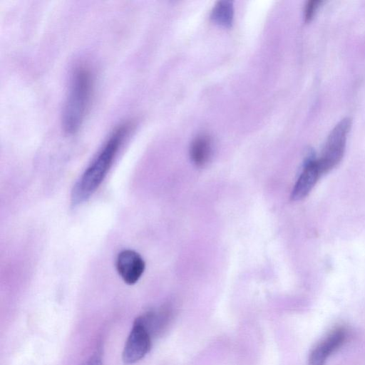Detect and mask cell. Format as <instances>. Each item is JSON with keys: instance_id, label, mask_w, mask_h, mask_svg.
Returning <instances> with one entry per match:
<instances>
[{"instance_id": "6", "label": "cell", "mask_w": 365, "mask_h": 365, "mask_svg": "<svg viewBox=\"0 0 365 365\" xmlns=\"http://www.w3.org/2000/svg\"><path fill=\"white\" fill-rule=\"evenodd\" d=\"M321 175L317 158L313 154L309 155L304 160L302 170L292 190V200L298 201L306 197Z\"/></svg>"}, {"instance_id": "3", "label": "cell", "mask_w": 365, "mask_h": 365, "mask_svg": "<svg viewBox=\"0 0 365 365\" xmlns=\"http://www.w3.org/2000/svg\"><path fill=\"white\" fill-rule=\"evenodd\" d=\"M351 126V119H341L330 131L327 138L317 163L322 175L335 168L341 160L346 144L347 135Z\"/></svg>"}, {"instance_id": "9", "label": "cell", "mask_w": 365, "mask_h": 365, "mask_svg": "<svg viewBox=\"0 0 365 365\" xmlns=\"http://www.w3.org/2000/svg\"><path fill=\"white\" fill-rule=\"evenodd\" d=\"M212 13L213 18L221 24H230L232 20V6L228 1L218 2V4L216 5Z\"/></svg>"}, {"instance_id": "7", "label": "cell", "mask_w": 365, "mask_h": 365, "mask_svg": "<svg viewBox=\"0 0 365 365\" xmlns=\"http://www.w3.org/2000/svg\"><path fill=\"white\" fill-rule=\"evenodd\" d=\"M346 337L347 331L344 327L332 330L313 349L309 356V365H324L328 356L344 344Z\"/></svg>"}, {"instance_id": "10", "label": "cell", "mask_w": 365, "mask_h": 365, "mask_svg": "<svg viewBox=\"0 0 365 365\" xmlns=\"http://www.w3.org/2000/svg\"><path fill=\"white\" fill-rule=\"evenodd\" d=\"M321 3V0H309L306 3L304 8V18L306 21H309L313 18Z\"/></svg>"}, {"instance_id": "1", "label": "cell", "mask_w": 365, "mask_h": 365, "mask_svg": "<svg viewBox=\"0 0 365 365\" xmlns=\"http://www.w3.org/2000/svg\"><path fill=\"white\" fill-rule=\"evenodd\" d=\"M130 130V124L117 127L76 181L71 191L73 206L86 201L99 187L111 168Z\"/></svg>"}, {"instance_id": "4", "label": "cell", "mask_w": 365, "mask_h": 365, "mask_svg": "<svg viewBox=\"0 0 365 365\" xmlns=\"http://www.w3.org/2000/svg\"><path fill=\"white\" fill-rule=\"evenodd\" d=\"M153 336L140 317L134 321L123 351V360L127 364L142 359L151 348Z\"/></svg>"}, {"instance_id": "2", "label": "cell", "mask_w": 365, "mask_h": 365, "mask_svg": "<svg viewBox=\"0 0 365 365\" xmlns=\"http://www.w3.org/2000/svg\"><path fill=\"white\" fill-rule=\"evenodd\" d=\"M92 88L89 70L83 66L78 68L73 75L63 110V125L68 133H76L82 125L89 107Z\"/></svg>"}, {"instance_id": "11", "label": "cell", "mask_w": 365, "mask_h": 365, "mask_svg": "<svg viewBox=\"0 0 365 365\" xmlns=\"http://www.w3.org/2000/svg\"><path fill=\"white\" fill-rule=\"evenodd\" d=\"M81 365H102V355L99 350L96 351L86 361Z\"/></svg>"}, {"instance_id": "5", "label": "cell", "mask_w": 365, "mask_h": 365, "mask_svg": "<svg viewBox=\"0 0 365 365\" xmlns=\"http://www.w3.org/2000/svg\"><path fill=\"white\" fill-rule=\"evenodd\" d=\"M116 269L125 283L132 285L141 277L145 268L143 258L133 250L120 252L115 262Z\"/></svg>"}, {"instance_id": "8", "label": "cell", "mask_w": 365, "mask_h": 365, "mask_svg": "<svg viewBox=\"0 0 365 365\" xmlns=\"http://www.w3.org/2000/svg\"><path fill=\"white\" fill-rule=\"evenodd\" d=\"M211 151L210 138L206 135L198 136L190 145V155L191 160L197 166H203L209 160Z\"/></svg>"}]
</instances>
